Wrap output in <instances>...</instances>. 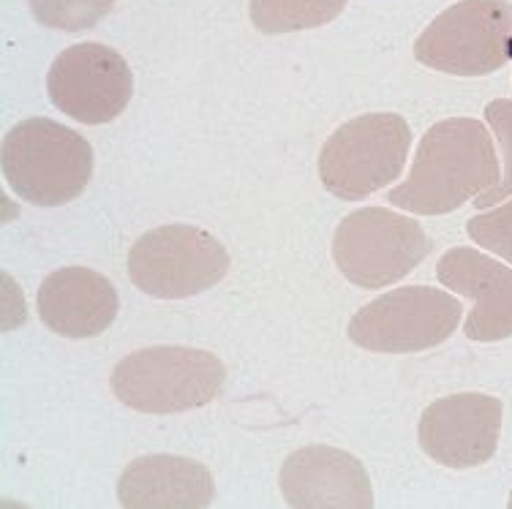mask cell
<instances>
[{
    "instance_id": "6da1fadb",
    "label": "cell",
    "mask_w": 512,
    "mask_h": 509,
    "mask_svg": "<svg viewBox=\"0 0 512 509\" xmlns=\"http://www.w3.org/2000/svg\"><path fill=\"white\" fill-rule=\"evenodd\" d=\"M499 156L480 120L450 118L425 131L412 172L390 191V205L417 216H444L499 183Z\"/></svg>"
},
{
    "instance_id": "9a60e30c",
    "label": "cell",
    "mask_w": 512,
    "mask_h": 509,
    "mask_svg": "<svg viewBox=\"0 0 512 509\" xmlns=\"http://www.w3.org/2000/svg\"><path fill=\"white\" fill-rule=\"evenodd\" d=\"M349 0H251V22L262 33H295L322 28L346 9Z\"/></svg>"
},
{
    "instance_id": "8fae6325",
    "label": "cell",
    "mask_w": 512,
    "mask_h": 509,
    "mask_svg": "<svg viewBox=\"0 0 512 509\" xmlns=\"http://www.w3.org/2000/svg\"><path fill=\"white\" fill-rule=\"evenodd\" d=\"M281 493L295 509H368L374 490L363 463L333 447H303L286 458Z\"/></svg>"
},
{
    "instance_id": "8992f818",
    "label": "cell",
    "mask_w": 512,
    "mask_h": 509,
    "mask_svg": "<svg viewBox=\"0 0 512 509\" xmlns=\"http://www.w3.org/2000/svg\"><path fill=\"white\" fill-rule=\"evenodd\" d=\"M434 251V240L414 218L363 207L338 224L333 259L346 281L363 289L398 284Z\"/></svg>"
},
{
    "instance_id": "e0dca14e",
    "label": "cell",
    "mask_w": 512,
    "mask_h": 509,
    "mask_svg": "<svg viewBox=\"0 0 512 509\" xmlns=\"http://www.w3.org/2000/svg\"><path fill=\"white\" fill-rule=\"evenodd\" d=\"M485 120H488V126L493 128V134L499 139V147H502L504 177L493 188L474 196V207H480V210H488L496 202H502L504 196L512 194V101H507V98L491 101L485 107Z\"/></svg>"
},
{
    "instance_id": "7a4b0ae2",
    "label": "cell",
    "mask_w": 512,
    "mask_h": 509,
    "mask_svg": "<svg viewBox=\"0 0 512 509\" xmlns=\"http://www.w3.org/2000/svg\"><path fill=\"white\" fill-rule=\"evenodd\" d=\"M3 177L11 191L39 207L74 202L93 175V150L63 123L22 120L3 139Z\"/></svg>"
},
{
    "instance_id": "277c9868",
    "label": "cell",
    "mask_w": 512,
    "mask_h": 509,
    "mask_svg": "<svg viewBox=\"0 0 512 509\" xmlns=\"http://www.w3.org/2000/svg\"><path fill=\"white\" fill-rule=\"evenodd\" d=\"M412 131L395 112H371L333 131L319 156V177L333 196L357 202L404 172Z\"/></svg>"
},
{
    "instance_id": "ba28073f",
    "label": "cell",
    "mask_w": 512,
    "mask_h": 509,
    "mask_svg": "<svg viewBox=\"0 0 512 509\" xmlns=\"http://www.w3.org/2000/svg\"><path fill=\"white\" fill-rule=\"evenodd\" d=\"M463 316L461 300L436 286H404L360 308L349 338L368 352L417 354L453 338Z\"/></svg>"
},
{
    "instance_id": "d6986e66",
    "label": "cell",
    "mask_w": 512,
    "mask_h": 509,
    "mask_svg": "<svg viewBox=\"0 0 512 509\" xmlns=\"http://www.w3.org/2000/svg\"><path fill=\"white\" fill-rule=\"evenodd\" d=\"M510 507H512V499H510Z\"/></svg>"
},
{
    "instance_id": "2e32d148",
    "label": "cell",
    "mask_w": 512,
    "mask_h": 509,
    "mask_svg": "<svg viewBox=\"0 0 512 509\" xmlns=\"http://www.w3.org/2000/svg\"><path fill=\"white\" fill-rule=\"evenodd\" d=\"M109 9L112 0H30V11L41 25L66 33L96 28Z\"/></svg>"
},
{
    "instance_id": "30bf717a",
    "label": "cell",
    "mask_w": 512,
    "mask_h": 509,
    "mask_svg": "<svg viewBox=\"0 0 512 509\" xmlns=\"http://www.w3.org/2000/svg\"><path fill=\"white\" fill-rule=\"evenodd\" d=\"M502 433V401L483 392H458L434 401L420 417L417 441L447 469L485 466L496 455Z\"/></svg>"
},
{
    "instance_id": "7c38bea8",
    "label": "cell",
    "mask_w": 512,
    "mask_h": 509,
    "mask_svg": "<svg viewBox=\"0 0 512 509\" xmlns=\"http://www.w3.org/2000/svg\"><path fill=\"white\" fill-rule=\"evenodd\" d=\"M436 278L450 292L474 300L472 314L463 324L469 341L493 343L512 338V267L461 245L439 259Z\"/></svg>"
},
{
    "instance_id": "4fadbf2b",
    "label": "cell",
    "mask_w": 512,
    "mask_h": 509,
    "mask_svg": "<svg viewBox=\"0 0 512 509\" xmlns=\"http://www.w3.org/2000/svg\"><path fill=\"white\" fill-rule=\"evenodd\" d=\"M39 316L55 335L93 338L118 316V292L90 267H63L44 278L39 289Z\"/></svg>"
},
{
    "instance_id": "ac0fdd59",
    "label": "cell",
    "mask_w": 512,
    "mask_h": 509,
    "mask_svg": "<svg viewBox=\"0 0 512 509\" xmlns=\"http://www.w3.org/2000/svg\"><path fill=\"white\" fill-rule=\"evenodd\" d=\"M466 232L477 245H483L491 254L512 262V199L496 210L469 218Z\"/></svg>"
},
{
    "instance_id": "3957f363",
    "label": "cell",
    "mask_w": 512,
    "mask_h": 509,
    "mask_svg": "<svg viewBox=\"0 0 512 509\" xmlns=\"http://www.w3.org/2000/svg\"><path fill=\"white\" fill-rule=\"evenodd\" d=\"M227 371L216 354L186 346H153L123 357L112 371V392L142 414H178L216 398Z\"/></svg>"
},
{
    "instance_id": "5bb4252c",
    "label": "cell",
    "mask_w": 512,
    "mask_h": 509,
    "mask_svg": "<svg viewBox=\"0 0 512 509\" xmlns=\"http://www.w3.org/2000/svg\"><path fill=\"white\" fill-rule=\"evenodd\" d=\"M213 477L197 461L178 455H148L126 466L118 499L128 509H197L213 501Z\"/></svg>"
},
{
    "instance_id": "5b68a950",
    "label": "cell",
    "mask_w": 512,
    "mask_h": 509,
    "mask_svg": "<svg viewBox=\"0 0 512 509\" xmlns=\"http://www.w3.org/2000/svg\"><path fill=\"white\" fill-rule=\"evenodd\" d=\"M423 66L455 77H485L512 58L510 0H461L414 41Z\"/></svg>"
},
{
    "instance_id": "52a82bcc",
    "label": "cell",
    "mask_w": 512,
    "mask_h": 509,
    "mask_svg": "<svg viewBox=\"0 0 512 509\" xmlns=\"http://www.w3.org/2000/svg\"><path fill=\"white\" fill-rule=\"evenodd\" d=\"M227 270V248L199 226H158L128 251L131 284L158 300L194 297L216 286Z\"/></svg>"
},
{
    "instance_id": "9c48e42d",
    "label": "cell",
    "mask_w": 512,
    "mask_h": 509,
    "mask_svg": "<svg viewBox=\"0 0 512 509\" xmlns=\"http://www.w3.org/2000/svg\"><path fill=\"white\" fill-rule=\"evenodd\" d=\"M47 93L55 109L77 123L99 126L128 107L134 77L120 52L85 41L63 49L47 74Z\"/></svg>"
}]
</instances>
